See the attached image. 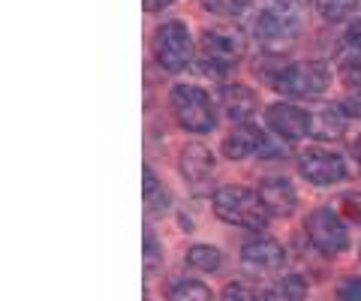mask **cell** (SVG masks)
Listing matches in <instances>:
<instances>
[{
	"instance_id": "obj_1",
	"label": "cell",
	"mask_w": 361,
	"mask_h": 301,
	"mask_svg": "<svg viewBox=\"0 0 361 301\" xmlns=\"http://www.w3.org/2000/svg\"><path fill=\"white\" fill-rule=\"evenodd\" d=\"M304 25V0H259L250 18V33L265 49L292 46Z\"/></svg>"
},
{
	"instance_id": "obj_2",
	"label": "cell",
	"mask_w": 361,
	"mask_h": 301,
	"mask_svg": "<svg viewBox=\"0 0 361 301\" xmlns=\"http://www.w3.org/2000/svg\"><path fill=\"white\" fill-rule=\"evenodd\" d=\"M199 46H202L199 73H205V75H211V79L220 82L226 75V70L244 58L247 39L232 27H208L205 33H202Z\"/></svg>"
},
{
	"instance_id": "obj_3",
	"label": "cell",
	"mask_w": 361,
	"mask_h": 301,
	"mask_svg": "<svg viewBox=\"0 0 361 301\" xmlns=\"http://www.w3.org/2000/svg\"><path fill=\"white\" fill-rule=\"evenodd\" d=\"M214 214L223 223H232V226H241V229H262L268 220V211L259 193L238 184H226L214 193Z\"/></svg>"
},
{
	"instance_id": "obj_4",
	"label": "cell",
	"mask_w": 361,
	"mask_h": 301,
	"mask_svg": "<svg viewBox=\"0 0 361 301\" xmlns=\"http://www.w3.org/2000/svg\"><path fill=\"white\" fill-rule=\"evenodd\" d=\"M169 103L175 109L178 124L190 133H211L217 127V111L214 99L199 85H175L169 91Z\"/></svg>"
},
{
	"instance_id": "obj_5",
	"label": "cell",
	"mask_w": 361,
	"mask_h": 301,
	"mask_svg": "<svg viewBox=\"0 0 361 301\" xmlns=\"http://www.w3.org/2000/svg\"><path fill=\"white\" fill-rule=\"evenodd\" d=\"M331 85V73L329 66L319 61H301V63H283V70L277 73V79L271 82V87L289 97H304V99H316L329 91Z\"/></svg>"
},
{
	"instance_id": "obj_6",
	"label": "cell",
	"mask_w": 361,
	"mask_h": 301,
	"mask_svg": "<svg viewBox=\"0 0 361 301\" xmlns=\"http://www.w3.org/2000/svg\"><path fill=\"white\" fill-rule=\"evenodd\" d=\"M154 54L166 73H180L193 61V39L184 21H166L154 33Z\"/></svg>"
},
{
	"instance_id": "obj_7",
	"label": "cell",
	"mask_w": 361,
	"mask_h": 301,
	"mask_svg": "<svg viewBox=\"0 0 361 301\" xmlns=\"http://www.w3.org/2000/svg\"><path fill=\"white\" fill-rule=\"evenodd\" d=\"M304 229H307V238L310 244L319 253L325 256H337L349 247V232L343 226V220L334 214L331 208H316L307 214V223H304Z\"/></svg>"
},
{
	"instance_id": "obj_8",
	"label": "cell",
	"mask_w": 361,
	"mask_h": 301,
	"mask_svg": "<svg viewBox=\"0 0 361 301\" xmlns=\"http://www.w3.org/2000/svg\"><path fill=\"white\" fill-rule=\"evenodd\" d=\"M298 166H301V175L316 187H331V184L343 181V178L349 175V166H346V160L341 157V154L325 151V148L301 151Z\"/></svg>"
},
{
	"instance_id": "obj_9",
	"label": "cell",
	"mask_w": 361,
	"mask_h": 301,
	"mask_svg": "<svg viewBox=\"0 0 361 301\" xmlns=\"http://www.w3.org/2000/svg\"><path fill=\"white\" fill-rule=\"evenodd\" d=\"M265 121L274 136L280 139H301L310 136V111H304L292 103H274L265 109Z\"/></svg>"
},
{
	"instance_id": "obj_10",
	"label": "cell",
	"mask_w": 361,
	"mask_h": 301,
	"mask_svg": "<svg viewBox=\"0 0 361 301\" xmlns=\"http://www.w3.org/2000/svg\"><path fill=\"white\" fill-rule=\"evenodd\" d=\"M268 136L256 124H238V130L229 133V139L223 142V154L229 160H244V157H265Z\"/></svg>"
},
{
	"instance_id": "obj_11",
	"label": "cell",
	"mask_w": 361,
	"mask_h": 301,
	"mask_svg": "<svg viewBox=\"0 0 361 301\" xmlns=\"http://www.w3.org/2000/svg\"><path fill=\"white\" fill-rule=\"evenodd\" d=\"M259 199L271 217H289L298 205V196H295V187H292L286 178H265L259 184Z\"/></svg>"
},
{
	"instance_id": "obj_12",
	"label": "cell",
	"mask_w": 361,
	"mask_h": 301,
	"mask_svg": "<svg viewBox=\"0 0 361 301\" xmlns=\"http://www.w3.org/2000/svg\"><path fill=\"white\" fill-rule=\"evenodd\" d=\"M178 169H180V175L187 178L190 187H202V184H208L211 175H214V157H211V151L205 148V145L190 142V145L180 148Z\"/></svg>"
},
{
	"instance_id": "obj_13",
	"label": "cell",
	"mask_w": 361,
	"mask_h": 301,
	"mask_svg": "<svg viewBox=\"0 0 361 301\" xmlns=\"http://www.w3.org/2000/svg\"><path fill=\"white\" fill-rule=\"evenodd\" d=\"M346 121H349V115L343 111V106L329 103L319 111H310V136L319 142H337L346 130Z\"/></svg>"
},
{
	"instance_id": "obj_14",
	"label": "cell",
	"mask_w": 361,
	"mask_h": 301,
	"mask_svg": "<svg viewBox=\"0 0 361 301\" xmlns=\"http://www.w3.org/2000/svg\"><path fill=\"white\" fill-rule=\"evenodd\" d=\"M220 99H223L226 118L235 121V124H247V118H253V111H256V94L247 85H238V82L226 85Z\"/></svg>"
},
{
	"instance_id": "obj_15",
	"label": "cell",
	"mask_w": 361,
	"mask_h": 301,
	"mask_svg": "<svg viewBox=\"0 0 361 301\" xmlns=\"http://www.w3.org/2000/svg\"><path fill=\"white\" fill-rule=\"evenodd\" d=\"M244 262L247 265H256V269H280L283 265V247L274 241V238H250V241H244Z\"/></svg>"
},
{
	"instance_id": "obj_16",
	"label": "cell",
	"mask_w": 361,
	"mask_h": 301,
	"mask_svg": "<svg viewBox=\"0 0 361 301\" xmlns=\"http://www.w3.org/2000/svg\"><path fill=\"white\" fill-rule=\"evenodd\" d=\"M166 301H214V295L205 283L190 281V277H175L166 286Z\"/></svg>"
},
{
	"instance_id": "obj_17",
	"label": "cell",
	"mask_w": 361,
	"mask_h": 301,
	"mask_svg": "<svg viewBox=\"0 0 361 301\" xmlns=\"http://www.w3.org/2000/svg\"><path fill=\"white\" fill-rule=\"evenodd\" d=\"M223 262V256L217 247H211V244H193V247L187 250V265L190 269H199V271H217Z\"/></svg>"
},
{
	"instance_id": "obj_18",
	"label": "cell",
	"mask_w": 361,
	"mask_h": 301,
	"mask_svg": "<svg viewBox=\"0 0 361 301\" xmlns=\"http://www.w3.org/2000/svg\"><path fill=\"white\" fill-rule=\"evenodd\" d=\"M307 295V283L301 274H286L274 289L268 293V301H304Z\"/></svg>"
},
{
	"instance_id": "obj_19",
	"label": "cell",
	"mask_w": 361,
	"mask_h": 301,
	"mask_svg": "<svg viewBox=\"0 0 361 301\" xmlns=\"http://www.w3.org/2000/svg\"><path fill=\"white\" fill-rule=\"evenodd\" d=\"M223 301H268V293H262V289L253 283L235 281L223 289Z\"/></svg>"
},
{
	"instance_id": "obj_20",
	"label": "cell",
	"mask_w": 361,
	"mask_h": 301,
	"mask_svg": "<svg viewBox=\"0 0 361 301\" xmlns=\"http://www.w3.org/2000/svg\"><path fill=\"white\" fill-rule=\"evenodd\" d=\"M355 6L358 0H316V9L325 21H343Z\"/></svg>"
},
{
	"instance_id": "obj_21",
	"label": "cell",
	"mask_w": 361,
	"mask_h": 301,
	"mask_svg": "<svg viewBox=\"0 0 361 301\" xmlns=\"http://www.w3.org/2000/svg\"><path fill=\"white\" fill-rule=\"evenodd\" d=\"M199 4L205 6L208 13H214V16H229V18H235V16L244 13L250 0H199Z\"/></svg>"
},
{
	"instance_id": "obj_22",
	"label": "cell",
	"mask_w": 361,
	"mask_h": 301,
	"mask_svg": "<svg viewBox=\"0 0 361 301\" xmlns=\"http://www.w3.org/2000/svg\"><path fill=\"white\" fill-rule=\"evenodd\" d=\"M337 205H341V214L353 223V226H361V193H343L337 199Z\"/></svg>"
},
{
	"instance_id": "obj_23",
	"label": "cell",
	"mask_w": 361,
	"mask_h": 301,
	"mask_svg": "<svg viewBox=\"0 0 361 301\" xmlns=\"http://www.w3.org/2000/svg\"><path fill=\"white\" fill-rule=\"evenodd\" d=\"M160 265V244H157L154 232H145V274H154V269Z\"/></svg>"
},
{
	"instance_id": "obj_24",
	"label": "cell",
	"mask_w": 361,
	"mask_h": 301,
	"mask_svg": "<svg viewBox=\"0 0 361 301\" xmlns=\"http://www.w3.org/2000/svg\"><path fill=\"white\" fill-rule=\"evenodd\" d=\"M343 111L349 118H361V85H353V87H346V94H343Z\"/></svg>"
},
{
	"instance_id": "obj_25",
	"label": "cell",
	"mask_w": 361,
	"mask_h": 301,
	"mask_svg": "<svg viewBox=\"0 0 361 301\" xmlns=\"http://www.w3.org/2000/svg\"><path fill=\"white\" fill-rule=\"evenodd\" d=\"M337 298L341 301H361V277H346V281H341Z\"/></svg>"
},
{
	"instance_id": "obj_26",
	"label": "cell",
	"mask_w": 361,
	"mask_h": 301,
	"mask_svg": "<svg viewBox=\"0 0 361 301\" xmlns=\"http://www.w3.org/2000/svg\"><path fill=\"white\" fill-rule=\"evenodd\" d=\"M341 79L353 87V85H361V58H349L341 63Z\"/></svg>"
},
{
	"instance_id": "obj_27",
	"label": "cell",
	"mask_w": 361,
	"mask_h": 301,
	"mask_svg": "<svg viewBox=\"0 0 361 301\" xmlns=\"http://www.w3.org/2000/svg\"><path fill=\"white\" fill-rule=\"evenodd\" d=\"M346 42H349L353 49L361 51V18H355L353 25H349V30H346Z\"/></svg>"
},
{
	"instance_id": "obj_28",
	"label": "cell",
	"mask_w": 361,
	"mask_h": 301,
	"mask_svg": "<svg viewBox=\"0 0 361 301\" xmlns=\"http://www.w3.org/2000/svg\"><path fill=\"white\" fill-rule=\"evenodd\" d=\"M175 0H145V9H148V13H163L166 6H172Z\"/></svg>"
},
{
	"instance_id": "obj_29",
	"label": "cell",
	"mask_w": 361,
	"mask_h": 301,
	"mask_svg": "<svg viewBox=\"0 0 361 301\" xmlns=\"http://www.w3.org/2000/svg\"><path fill=\"white\" fill-rule=\"evenodd\" d=\"M353 154H355V160L361 163V136L355 139V145H353Z\"/></svg>"
}]
</instances>
